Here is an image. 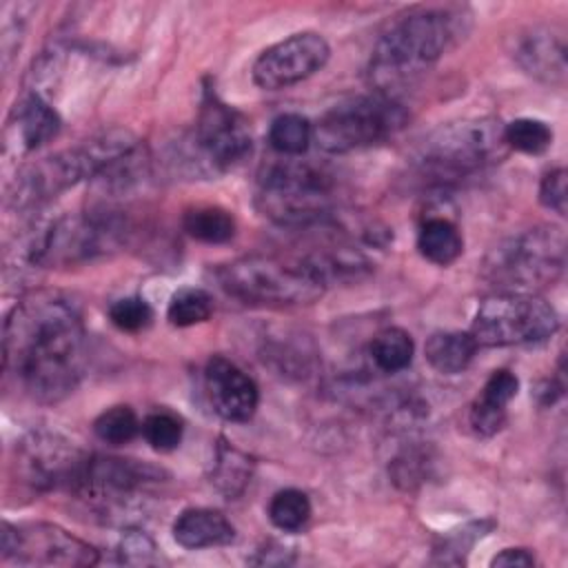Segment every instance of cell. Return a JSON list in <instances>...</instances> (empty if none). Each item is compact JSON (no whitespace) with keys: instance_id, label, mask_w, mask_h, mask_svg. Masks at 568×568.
<instances>
[{"instance_id":"1","label":"cell","mask_w":568,"mask_h":568,"mask_svg":"<svg viewBox=\"0 0 568 568\" xmlns=\"http://www.w3.org/2000/svg\"><path fill=\"white\" fill-rule=\"evenodd\" d=\"M4 371L42 404L71 395L87 366V333L78 304L58 291L24 295L2 326Z\"/></svg>"},{"instance_id":"2","label":"cell","mask_w":568,"mask_h":568,"mask_svg":"<svg viewBox=\"0 0 568 568\" xmlns=\"http://www.w3.org/2000/svg\"><path fill=\"white\" fill-rule=\"evenodd\" d=\"M464 33V18L450 9H415L399 18L377 42L371 58V82L390 95L430 69Z\"/></svg>"},{"instance_id":"3","label":"cell","mask_w":568,"mask_h":568,"mask_svg":"<svg viewBox=\"0 0 568 568\" xmlns=\"http://www.w3.org/2000/svg\"><path fill=\"white\" fill-rule=\"evenodd\" d=\"M126 224L109 209L62 215L22 240L20 260L33 268L75 266L115 251Z\"/></svg>"},{"instance_id":"4","label":"cell","mask_w":568,"mask_h":568,"mask_svg":"<svg viewBox=\"0 0 568 568\" xmlns=\"http://www.w3.org/2000/svg\"><path fill=\"white\" fill-rule=\"evenodd\" d=\"M215 277L231 297L260 306L311 304L326 291V282L306 260L246 255L222 264Z\"/></svg>"},{"instance_id":"5","label":"cell","mask_w":568,"mask_h":568,"mask_svg":"<svg viewBox=\"0 0 568 568\" xmlns=\"http://www.w3.org/2000/svg\"><path fill=\"white\" fill-rule=\"evenodd\" d=\"M566 266V237L559 226L541 224L499 242L484 262V277L497 291L535 293L559 280Z\"/></svg>"},{"instance_id":"6","label":"cell","mask_w":568,"mask_h":568,"mask_svg":"<svg viewBox=\"0 0 568 568\" xmlns=\"http://www.w3.org/2000/svg\"><path fill=\"white\" fill-rule=\"evenodd\" d=\"M506 151L499 120L470 118L442 124L426 135L417 151V164L437 180H455L499 162Z\"/></svg>"},{"instance_id":"7","label":"cell","mask_w":568,"mask_h":568,"mask_svg":"<svg viewBox=\"0 0 568 568\" xmlns=\"http://www.w3.org/2000/svg\"><path fill=\"white\" fill-rule=\"evenodd\" d=\"M257 209L273 222L306 229L331 217L333 193L328 178L311 164L282 160L260 175Z\"/></svg>"},{"instance_id":"8","label":"cell","mask_w":568,"mask_h":568,"mask_svg":"<svg viewBox=\"0 0 568 568\" xmlns=\"http://www.w3.org/2000/svg\"><path fill=\"white\" fill-rule=\"evenodd\" d=\"M406 109L386 93L359 95L328 109L313 129V138L326 153L364 149L404 129Z\"/></svg>"},{"instance_id":"9","label":"cell","mask_w":568,"mask_h":568,"mask_svg":"<svg viewBox=\"0 0 568 568\" xmlns=\"http://www.w3.org/2000/svg\"><path fill=\"white\" fill-rule=\"evenodd\" d=\"M557 328V311L544 297L497 291L479 304L468 333L477 346H513L544 342Z\"/></svg>"},{"instance_id":"10","label":"cell","mask_w":568,"mask_h":568,"mask_svg":"<svg viewBox=\"0 0 568 568\" xmlns=\"http://www.w3.org/2000/svg\"><path fill=\"white\" fill-rule=\"evenodd\" d=\"M184 162L195 175H215L240 164L253 146L246 118L222 102L213 91L204 93L195 131L186 140Z\"/></svg>"},{"instance_id":"11","label":"cell","mask_w":568,"mask_h":568,"mask_svg":"<svg viewBox=\"0 0 568 568\" xmlns=\"http://www.w3.org/2000/svg\"><path fill=\"white\" fill-rule=\"evenodd\" d=\"M162 470L124 457L89 455L71 493L104 515H124L149 499L162 481Z\"/></svg>"},{"instance_id":"12","label":"cell","mask_w":568,"mask_h":568,"mask_svg":"<svg viewBox=\"0 0 568 568\" xmlns=\"http://www.w3.org/2000/svg\"><path fill=\"white\" fill-rule=\"evenodd\" d=\"M2 561L16 566H62L82 568L98 564V550L84 539L55 524H2L0 532Z\"/></svg>"},{"instance_id":"13","label":"cell","mask_w":568,"mask_h":568,"mask_svg":"<svg viewBox=\"0 0 568 568\" xmlns=\"http://www.w3.org/2000/svg\"><path fill=\"white\" fill-rule=\"evenodd\" d=\"M87 457L58 433L33 430L18 444L16 466L20 479L33 490H71Z\"/></svg>"},{"instance_id":"14","label":"cell","mask_w":568,"mask_h":568,"mask_svg":"<svg viewBox=\"0 0 568 568\" xmlns=\"http://www.w3.org/2000/svg\"><path fill=\"white\" fill-rule=\"evenodd\" d=\"M331 55L324 36L315 31L293 33L264 49L253 62L251 75L260 89L277 91L293 87L320 71Z\"/></svg>"},{"instance_id":"15","label":"cell","mask_w":568,"mask_h":568,"mask_svg":"<svg viewBox=\"0 0 568 568\" xmlns=\"http://www.w3.org/2000/svg\"><path fill=\"white\" fill-rule=\"evenodd\" d=\"M204 386L213 410L226 422H248L260 404V390L235 362L215 355L206 362Z\"/></svg>"},{"instance_id":"16","label":"cell","mask_w":568,"mask_h":568,"mask_svg":"<svg viewBox=\"0 0 568 568\" xmlns=\"http://www.w3.org/2000/svg\"><path fill=\"white\" fill-rule=\"evenodd\" d=\"M513 58L530 78L544 84H564L566 80V44L548 27H530L519 33Z\"/></svg>"},{"instance_id":"17","label":"cell","mask_w":568,"mask_h":568,"mask_svg":"<svg viewBox=\"0 0 568 568\" xmlns=\"http://www.w3.org/2000/svg\"><path fill=\"white\" fill-rule=\"evenodd\" d=\"M58 131L60 118L55 109L40 93H31L13 109L7 126V149H16V153L36 151L51 142Z\"/></svg>"},{"instance_id":"18","label":"cell","mask_w":568,"mask_h":568,"mask_svg":"<svg viewBox=\"0 0 568 568\" xmlns=\"http://www.w3.org/2000/svg\"><path fill=\"white\" fill-rule=\"evenodd\" d=\"M173 539L189 550L226 546L235 539L233 524L213 508H186L173 521Z\"/></svg>"},{"instance_id":"19","label":"cell","mask_w":568,"mask_h":568,"mask_svg":"<svg viewBox=\"0 0 568 568\" xmlns=\"http://www.w3.org/2000/svg\"><path fill=\"white\" fill-rule=\"evenodd\" d=\"M477 342L470 333L462 331H437L426 339L424 355L428 364L442 375L462 373L477 353Z\"/></svg>"},{"instance_id":"20","label":"cell","mask_w":568,"mask_h":568,"mask_svg":"<svg viewBox=\"0 0 568 568\" xmlns=\"http://www.w3.org/2000/svg\"><path fill=\"white\" fill-rule=\"evenodd\" d=\"M253 477V462L246 453L229 442H220L215 448V462L211 468V484L226 499H237Z\"/></svg>"},{"instance_id":"21","label":"cell","mask_w":568,"mask_h":568,"mask_svg":"<svg viewBox=\"0 0 568 568\" xmlns=\"http://www.w3.org/2000/svg\"><path fill=\"white\" fill-rule=\"evenodd\" d=\"M417 248L428 262L437 266H448L462 255L464 240L459 229L450 220L428 217L419 229Z\"/></svg>"},{"instance_id":"22","label":"cell","mask_w":568,"mask_h":568,"mask_svg":"<svg viewBox=\"0 0 568 568\" xmlns=\"http://www.w3.org/2000/svg\"><path fill=\"white\" fill-rule=\"evenodd\" d=\"M184 231L206 244H224L235 235V217L222 206H193L182 217Z\"/></svg>"},{"instance_id":"23","label":"cell","mask_w":568,"mask_h":568,"mask_svg":"<svg viewBox=\"0 0 568 568\" xmlns=\"http://www.w3.org/2000/svg\"><path fill=\"white\" fill-rule=\"evenodd\" d=\"M415 353L413 337L404 328H384L371 342V359L382 373H402L410 366Z\"/></svg>"},{"instance_id":"24","label":"cell","mask_w":568,"mask_h":568,"mask_svg":"<svg viewBox=\"0 0 568 568\" xmlns=\"http://www.w3.org/2000/svg\"><path fill=\"white\" fill-rule=\"evenodd\" d=\"M313 140L311 122L300 113H282L271 122L268 142L284 158L302 155Z\"/></svg>"},{"instance_id":"25","label":"cell","mask_w":568,"mask_h":568,"mask_svg":"<svg viewBox=\"0 0 568 568\" xmlns=\"http://www.w3.org/2000/svg\"><path fill=\"white\" fill-rule=\"evenodd\" d=\"M268 519L282 532H297L311 519V499L297 488H284L268 504Z\"/></svg>"},{"instance_id":"26","label":"cell","mask_w":568,"mask_h":568,"mask_svg":"<svg viewBox=\"0 0 568 568\" xmlns=\"http://www.w3.org/2000/svg\"><path fill=\"white\" fill-rule=\"evenodd\" d=\"M211 313H213L211 295L204 288H195V286L178 288L171 295L166 306V320L180 328L202 324L211 317Z\"/></svg>"},{"instance_id":"27","label":"cell","mask_w":568,"mask_h":568,"mask_svg":"<svg viewBox=\"0 0 568 568\" xmlns=\"http://www.w3.org/2000/svg\"><path fill=\"white\" fill-rule=\"evenodd\" d=\"M293 335H284L280 339H273L264 351V362H268L280 375H295L306 377L313 366L315 353L308 348L306 342L295 344L291 342Z\"/></svg>"},{"instance_id":"28","label":"cell","mask_w":568,"mask_h":568,"mask_svg":"<svg viewBox=\"0 0 568 568\" xmlns=\"http://www.w3.org/2000/svg\"><path fill=\"white\" fill-rule=\"evenodd\" d=\"M142 428L135 410L131 406H111L98 415L93 422V433L98 435L100 442L111 444V446H122L131 442L138 430Z\"/></svg>"},{"instance_id":"29","label":"cell","mask_w":568,"mask_h":568,"mask_svg":"<svg viewBox=\"0 0 568 568\" xmlns=\"http://www.w3.org/2000/svg\"><path fill=\"white\" fill-rule=\"evenodd\" d=\"M504 138L508 149L539 155L552 144V129L537 118H517L504 126Z\"/></svg>"},{"instance_id":"30","label":"cell","mask_w":568,"mask_h":568,"mask_svg":"<svg viewBox=\"0 0 568 568\" xmlns=\"http://www.w3.org/2000/svg\"><path fill=\"white\" fill-rule=\"evenodd\" d=\"M184 426L178 415L169 410H155L144 417L142 422V435L151 444V448L160 453H169L180 446Z\"/></svg>"},{"instance_id":"31","label":"cell","mask_w":568,"mask_h":568,"mask_svg":"<svg viewBox=\"0 0 568 568\" xmlns=\"http://www.w3.org/2000/svg\"><path fill=\"white\" fill-rule=\"evenodd\" d=\"M109 320L124 333H138L153 322V308L144 297H122L109 306Z\"/></svg>"},{"instance_id":"32","label":"cell","mask_w":568,"mask_h":568,"mask_svg":"<svg viewBox=\"0 0 568 568\" xmlns=\"http://www.w3.org/2000/svg\"><path fill=\"white\" fill-rule=\"evenodd\" d=\"M118 557L122 564L129 566H151L158 561L153 539L135 528L122 532V539L118 544Z\"/></svg>"},{"instance_id":"33","label":"cell","mask_w":568,"mask_h":568,"mask_svg":"<svg viewBox=\"0 0 568 568\" xmlns=\"http://www.w3.org/2000/svg\"><path fill=\"white\" fill-rule=\"evenodd\" d=\"M517 390H519V379H517V375L510 373V371H506V368H499V371H495V373L486 379V384H484V388H481V395H479L477 399H479L481 404L493 406V408H504V410H506V406H508L510 399L517 395Z\"/></svg>"},{"instance_id":"34","label":"cell","mask_w":568,"mask_h":568,"mask_svg":"<svg viewBox=\"0 0 568 568\" xmlns=\"http://www.w3.org/2000/svg\"><path fill=\"white\" fill-rule=\"evenodd\" d=\"M539 202L557 215H566V169H552L539 184Z\"/></svg>"},{"instance_id":"35","label":"cell","mask_w":568,"mask_h":568,"mask_svg":"<svg viewBox=\"0 0 568 568\" xmlns=\"http://www.w3.org/2000/svg\"><path fill=\"white\" fill-rule=\"evenodd\" d=\"M468 422H470V426L477 435L490 437V435H495L504 428L506 410L504 408H493V406L481 404L479 399H475V404L470 406V413H468Z\"/></svg>"},{"instance_id":"36","label":"cell","mask_w":568,"mask_h":568,"mask_svg":"<svg viewBox=\"0 0 568 568\" xmlns=\"http://www.w3.org/2000/svg\"><path fill=\"white\" fill-rule=\"evenodd\" d=\"M481 535H484V526L481 524H470L462 532H455L453 537H448L444 541V546L437 550V555L442 557L444 564H462L464 561L462 555L468 552L466 548H470Z\"/></svg>"},{"instance_id":"37","label":"cell","mask_w":568,"mask_h":568,"mask_svg":"<svg viewBox=\"0 0 568 568\" xmlns=\"http://www.w3.org/2000/svg\"><path fill=\"white\" fill-rule=\"evenodd\" d=\"M293 550H288L286 546L277 544V541H266L262 548L255 550V557H251V564H260V566H282V564H291Z\"/></svg>"},{"instance_id":"38","label":"cell","mask_w":568,"mask_h":568,"mask_svg":"<svg viewBox=\"0 0 568 568\" xmlns=\"http://www.w3.org/2000/svg\"><path fill=\"white\" fill-rule=\"evenodd\" d=\"M490 566H504V568H530L535 566V555L526 548H504L499 555L493 557Z\"/></svg>"}]
</instances>
